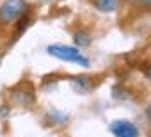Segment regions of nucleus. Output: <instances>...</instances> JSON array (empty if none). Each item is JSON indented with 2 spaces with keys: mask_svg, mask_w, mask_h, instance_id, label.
Returning <instances> with one entry per match:
<instances>
[{
  "mask_svg": "<svg viewBox=\"0 0 151 137\" xmlns=\"http://www.w3.org/2000/svg\"><path fill=\"white\" fill-rule=\"evenodd\" d=\"M46 52H48L50 55L60 59V61H66V62H77V64L86 66V68L89 66V59L84 57V55H80L78 48L69 46V45H59V43H57V45H50V46L46 48Z\"/></svg>",
  "mask_w": 151,
  "mask_h": 137,
  "instance_id": "f257e3e1",
  "label": "nucleus"
},
{
  "mask_svg": "<svg viewBox=\"0 0 151 137\" xmlns=\"http://www.w3.org/2000/svg\"><path fill=\"white\" fill-rule=\"evenodd\" d=\"M27 0H6L0 6V22L2 23H13L16 22L20 16H23V13L27 11Z\"/></svg>",
  "mask_w": 151,
  "mask_h": 137,
  "instance_id": "f03ea898",
  "label": "nucleus"
},
{
  "mask_svg": "<svg viewBox=\"0 0 151 137\" xmlns=\"http://www.w3.org/2000/svg\"><path fill=\"white\" fill-rule=\"evenodd\" d=\"M109 128H110V132H112L116 137H139L137 126H135L132 121H126V119L114 121Z\"/></svg>",
  "mask_w": 151,
  "mask_h": 137,
  "instance_id": "7ed1b4c3",
  "label": "nucleus"
},
{
  "mask_svg": "<svg viewBox=\"0 0 151 137\" xmlns=\"http://www.w3.org/2000/svg\"><path fill=\"white\" fill-rule=\"evenodd\" d=\"M119 6V0H94V7L101 13H114Z\"/></svg>",
  "mask_w": 151,
  "mask_h": 137,
  "instance_id": "20e7f679",
  "label": "nucleus"
},
{
  "mask_svg": "<svg viewBox=\"0 0 151 137\" xmlns=\"http://www.w3.org/2000/svg\"><path fill=\"white\" fill-rule=\"evenodd\" d=\"M73 87L78 93H87V91L93 89V82L87 77H75L73 79Z\"/></svg>",
  "mask_w": 151,
  "mask_h": 137,
  "instance_id": "39448f33",
  "label": "nucleus"
},
{
  "mask_svg": "<svg viewBox=\"0 0 151 137\" xmlns=\"http://www.w3.org/2000/svg\"><path fill=\"white\" fill-rule=\"evenodd\" d=\"M75 45L77 46H89L91 45V37L86 32H77L75 34Z\"/></svg>",
  "mask_w": 151,
  "mask_h": 137,
  "instance_id": "423d86ee",
  "label": "nucleus"
},
{
  "mask_svg": "<svg viewBox=\"0 0 151 137\" xmlns=\"http://www.w3.org/2000/svg\"><path fill=\"white\" fill-rule=\"evenodd\" d=\"M133 4L142 6V7H151V0H133Z\"/></svg>",
  "mask_w": 151,
  "mask_h": 137,
  "instance_id": "0eeeda50",
  "label": "nucleus"
},
{
  "mask_svg": "<svg viewBox=\"0 0 151 137\" xmlns=\"http://www.w3.org/2000/svg\"><path fill=\"white\" fill-rule=\"evenodd\" d=\"M147 118H149V119H151V105H149V107H147Z\"/></svg>",
  "mask_w": 151,
  "mask_h": 137,
  "instance_id": "6e6552de",
  "label": "nucleus"
},
{
  "mask_svg": "<svg viewBox=\"0 0 151 137\" xmlns=\"http://www.w3.org/2000/svg\"><path fill=\"white\" fill-rule=\"evenodd\" d=\"M147 77L151 79V66H149V71H147Z\"/></svg>",
  "mask_w": 151,
  "mask_h": 137,
  "instance_id": "1a4fd4ad",
  "label": "nucleus"
}]
</instances>
